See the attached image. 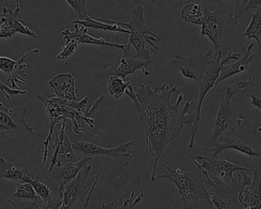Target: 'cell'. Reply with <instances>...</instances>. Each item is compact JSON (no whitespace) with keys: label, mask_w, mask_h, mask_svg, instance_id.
<instances>
[{"label":"cell","mask_w":261,"mask_h":209,"mask_svg":"<svg viewBox=\"0 0 261 209\" xmlns=\"http://www.w3.org/2000/svg\"><path fill=\"white\" fill-rule=\"evenodd\" d=\"M177 86L167 83L155 87L141 84L135 91L133 86L125 91V95L135 104L136 113L145 132L146 141L150 153L154 158L150 180L154 182L156 168L163 152L171 141L182 134L185 124L193 126L195 112L189 113L194 101L187 99L182 108L179 105L184 100V94H179L176 103L172 104V95L177 91Z\"/></svg>","instance_id":"cell-1"},{"label":"cell","mask_w":261,"mask_h":209,"mask_svg":"<svg viewBox=\"0 0 261 209\" xmlns=\"http://www.w3.org/2000/svg\"><path fill=\"white\" fill-rule=\"evenodd\" d=\"M37 98L44 104L47 114L49 116L48 134L44 141V156H43V164H45L48 157V145L51 144L52 135L54 133L55 127L59 123L64 121L70 120L73 124V130L77 135H84V132L81 131L80 125L84 122L88 123L90 127L94 126V121L84 114L83 110L85 108L88 97H86L81 101H67L58 98H47L42 96L41 94L37 95Z\"/></svg>","instance_id":"cell-2"},{"label":"cell","mask_w":261,"mask_h":209,"mask_svg":"<svg viewBox=\"0 0 261 209\" xmlns=\"http://www.w3.org/2000/svg\"><path fill=\"white\" fill-rule=\"evenodd\" d=\"M144 8L141 5L134 6L132 9V19L129 22H122L115 20L107 19V18L98 17L97 21L107 24H114L121 26L124 29H129L130 32L128 44L134 47L136 51L135 58L139 61L153 62L155 57L152 54L151 51L146 49V44H150L153 49L158 50L159 48L155 44L154 41H159V37L156 34L153 33L148 29L147 23L144 20Z\"/></svg>","instance_id":"cell-3"},{"label":"cell","mask_w":261,"mask_h":209,"mask_svg":"<svg viewBox=\"0 0 261 209\" xmlns=\"http://www.w3.org/2000/svg\"><path fill=\"white\" fill-rule=\"evenodd\" d=\"M163 173L156 176L155 180L166 179L173 182L177 188L182 204L190 202L205 201L212 207L210 193L204 185L203 178L201 172L184 171L180 169H173L162 162Z\"/></svg>","instance_id":"cell-4"},{"label":"cell","mask_w":261,"mask_h":209,"mask_svg":"<svg viewBox=\"0 0 261 209\" xmlns=\"http://www.w3.org/2000/svg\"><path fill=\"white\" fill-rule=\"evenodd\" d=\"M222 50L218 51L214 55L213 63L210 67L207 69L205 73L202 76V79L199 81V98H198L197 104L195 110V121L191 127L190 131V140L188 147L192 150L194 147L196 136L199 134V128L201 125V111H202V104L208 92L213 90L215 84L219 78L222 67L225 65V63L228 62L230 60H237L241 58V55L236 52V49H233L226 56L222 58Z\"/></svg>","instance_id":"cell-5"},{"label":"cell","mask_w":261,"mask_h":209,"mask_svg":"<svg viewBox=\"0 0 261 209\" xmlns=\"http://www.w3.org/2000/svg\"><path fill=\"white\" fill-rule=\"evenodd\" d=\"M241 18L232 11L225 13L216 9L211 11L204 6V17L200 26L201 36H207L213 43L216 52L222 50L228 36L236 31Z\"/></svg>","instance_id":"cell-6"},{"label":"cell","mask_w":261,"mask_h":209,"mask_svg":"<svg viewBox=\"0 0 261 209\" xmlns=\"http://www.w3.org/2000/svg\"><path fill=\"white\" fill-rule=\"evenodd\" d=\"M200 172L210 187L208 192L212 206L214 205L216 209H244L238 198L241 190L251 184L252 181L251 176L243 172L242 175H238V180L226 184L217 178L211 177L205 171L200 170Z\"/></svg>","instance_id":"cell-7"},{"label":"cell","mask_w":261,"mask_h":209,"mask_svg":"<svg viewBox=\"0 0 261 209\" xmlns=\"http://www.w3.org/2000/svg\"><path fill=\"white\" fill-rule=\"evenodd\" d=\"M222 143L216 141L211 148L213 158L222 156L225 150H237L251 157L261 159V132L251 130L236 136H222L219 138Z\"/></svg>","instance_id":"cell-8"},{"label":"cell","mask_w":261,"mask_h":209,"mask_svg":"<svg viewBox=\"0 0 261 209\" xmlns=\"http://www.w3.org/2000/svg\"><path fill=\"white\" fill-rule=\"evenodd\" d=\"M100 176V172L96 174L91 166L86 165L77 177L64 187L61 198L62 200L61 209L81 208L92 185Z\"/></svg>","instance_id":"cell-9"},{"label":"cell","mask_w":261,"mask_h":209,"mask_svg":"<svg viewBox=\"0 0 261 209\" xmlns=\"http://www.w3.org/2000/svg\"><path fill=\"white\" fill-rule=\"evenodd\" d=\"M225 95L221 100L220 107L214 123L213 134L208 146L213 145L225 131H234L245 121V117L233 109L232 99L237 90L230 85L225 87Z\"/></svg>","instance_id":"cell-10"},{"label":"cell","mask_w":261,"mask_h":209,"mask_svg":"<svg viewBox=\"0 0 261 209\" xmlns=\"http://www.w3.org/2000/svg\"><path fill=\"white\" fill-rule=\"evenodd\" d=\"M126 49L124 55L119 61L114 62H107L102 65V70L97 71L93 75V81L100 83L102 80L111 76L120 77L125 80L130 74H135L138 69H141L142 73L147 76L150 72L146 70V66L150 64L147 61H139L135 58L129 44H126Z\"/></svg>","instance_id":"cell-11"},{"label":"cell","mask_w":261,"mask_h":209,"mask_svg":"<svg viewBox=\"0 0 261 209\" xmlns=\"http://www.w3.org/2000/svg\"><path fill=\"white\" fill-rule=\"evenodd\" d=\"M213 58V50L210 49L205 53L198 54L191 56L175 55L170 60L169 64L179 71L184 78L199 81L207 69L211 65Z\"/></svg>","instance_id":"cell-12"},{"label":"cell","mask_w":261,"mask_h":209,"mask_svg":"<svg viewBox=\"0 0 261 209\" xmlns=\"http://www.w3.org/2000/svg\"><path fill=\"white\" fill-rule=\"evenodd\" d=\"M193 164L199 169L205 171L210 176L217 178L226 184L231 183L234 180L233 175L238 171L250 172V169L237 164H232L230 161L222 157L210 158L202 155L191 156Z\"/></svg>","instance_id":"cell-13"},{"label":"cell","mask_w":261,"mask_h":209,"mask_svg":"<svg viewBox=\"0 0 261 209\" xmlns=\"http://www.w3.org/2000/svg\"><path fill=\"white\" fill-rule=\"evenodd\" d=\"M28 108L26 107H8L0 102V136L28 133L36 135V132L26 121Z\"/></svg>","instance_id":"cell-14"},{"label":"cell","mask_w":261,"mask_h":209,"mask_svg":"<svg viewBox=\"0 0 261 209\" xmlns=\"http://www.w3.org/2000/svg\"><path fill=\"white\" fill-rule=\"evenodd\" d=\"M21 8L19 1H16L14 10L3 6L0 14V38H12L16 33L27 35L32 38H37L38 35L31 30L24 20L18 18Z\"/></svg>","instance_id":"cell-15"},{"label":"cell","mask_w":261,"mask_h":209,"mask_svg":"<svg viewBox=\"0 0 261 209\" xmlns=\"http://www.w3.org/2000/svg\"><path fill=\"white\" fill-rule=\"evenodd\" d=\"M40 52L39 49L28 51L23 56L18 58V61L12 59L9 57L0 56V71L7 75V81L10 83L13 90H20L18 84L25 85L26 79L30 78L26 73L25 68L28 64L24 62L28 57Z\"/></svg>","instance_id":"cell-16"},{"label":"cell","mask_w":261,"mask_h":209,"mask_svg":"<svg viewBox=\"0 0 261 209\" xmlns=\"http://www.w3.org/2000/svg\"><path fill=\"white\" fill-rule=\"evenodd\" d=\"M67 121L62 122L59 133L56 134L55 142L50 144L53 148V153L49 166L48 173H51L55 167H61L63 164L67 162H77V157L74 153L72 143L66 134V123Z\"/></svg>","instance_id":"cell-17"},{"label":"cell","mask_w":261,"mask_h":209,"mask_svg":"<svg viewBox=\"0 0 261 209\" xmlns=\"http://www.w3.org/2000/svg\"><path fill=\"white\" fill-rule=\"evenodd\" d=\"M135 142V139L132 140L128 143H124L120 144L114 148H106V147H99L96 144L92 143L87 142V141H76L73 143V150L85 155V156H113L116 159H119L121 157H125L128 159L126 162V165L129 164L130 160L135 156V153H132V154L128 153V149L130 146H132Z\"/></svg>","instance_id":"cell-18"},{"label":"cell","mask_w":261,"mask_h":209,"mask_svg":"<svg viewBox=\"0 0 261 209\" xmlns=\"http://www.w3.org/2000/svg\"><path fill=\"white\" fill-rule=\"evenodd\" d=\"M75 27L74 32H71L70 29H65L61 32V35L64 37L65 42L70 41H74L78 44H93V45L107 46V47L115 48L120 49L125 52L127 44H119L117 42H111L104 38H95L87 33L88 29L84 27L80 24H73Z\"/></svg>","instance_id":"cell-19"},{"label":"cell","mask_w":261,"mask_h":209,"mask_svg":"<svg viewBox=\"0 0 261 209\" xmlns=\"http://www.w3.org/2000/svg\"><path fill=\"white\" fill-rule=\"evenodd\" d=\"M93 159V157L91 156H84L76 162H67L54 169L51 173V179L58 182L60 199L62 196L65 185L76 179L82 169Z\"/></svg>","instance_id":"cell-20"},{"label":"cell","mask_w":261,"mask_h":209,"mask_svg":"<svg viewBox=\"0 0 261 209\" xmlns=\"http://www.w3.org/2000/svg\"><path fill=\"white\" fill-rule=\"evenodd\" d=\"M48 84L53 89L55 98L67 101H78L76 95V81L71 74H58L48 81Z\"/></svg>","instance_id":"cell-21"},{"label":"cell","mask_w":261,"mask_h":209,"mask_svg":"<svg viewBox=\"0 0 261 209\" xmlns=\"http://www.w3.org/2000/svg\"><path fill=\"white\" fill-rule=\"evenodd\" d=\"M238 199L244 209H261V176L257 169L251 184L241 190Z\"/></svg>","instance_id":"cell-22"},{"label":"cell","mask_w":261,"mask_h":209,"mask_svg":"<svg viewBox=\"0 0 261 209\" xmlns=\"http://www.w3.org/2000/svg\"><path fill=\"white\" fill-rule=\"evenodd\" d=\"M254 47V42L252 41L249 45L248 46L245 55L239 60L236 61L234 64H229V65H224L222 67V71H221L220 75H219V78L215 84L214 88L212 90L213 96L214 95L215 90L216 87L220 84L222 81H225L227 78L230 77L234 76V75H238V74L242 73V72H246L248 69L251 68V64L252 61H254L255 57L258 55L257 52L251 54V50Z\"/></svg>","instance_id":"cell-23"},{"label":"cell","mask_w":261,"mask_h":209,"mask_svg":"<svg viewBox=\"0 0 261 209\" xmlns=\"http://www.w3.org/2000/svg\"><path fill=\"white\" fill-rule=\"evenodd\" d=\"M0 178L8 180L21 181L28 183L32 179L28 170L17 167L3 157H0Z\"/></svg>","instance_id":"cell-24"},{"label":"cell","mask_w":261,"mask_h":209,"mask_svg":"<svg viewBox=\"0 0 261 209\" xmlns=\"http://www.w3.org/2000/svg\"><path fill=\"white\" fill-rule=\"evenodd\" d=\"M237 90H241L245 96L251 98V104L258 110H261V84L256 76H253L249 81L241 80L236 84Z\"/></svg>","instance_id":"cell-25"},{"label":"cell","mask_w":261,"mask_h":209,"mask_svg":"<svg viewBox=\"0 0 261 209\" xmlns=\"http://www.w3.org/2000/svg\"><path fill=\"white\" fill-rule=\"evenodd\" d=\"M246 37L248 39L257 41L258 49L257 53H261V5L251 15V21L243 34L236 37V40Z\"/></svg>","instance_id":"cell-26"},{"label":"cell","mask_w":261,"mask_h":209,"mask_svg":"<svg viewBox=\"0 0 261 209\" xmlns=\"http://www.w3.org/2000/svg\"><path fill=\"white\" fill-rule=\"evenodd\" d=\"M192 3L186 5L181 9L180 18L192 24L202 25L204 17V6L201 3Z\"/></svg>","instance_id":"cell-27"},{"label":"cell","mask_w":261,"mask_h":209,"mask_svg":"<svg viewBox=\"0 0 261 209\" xmlns=\"http://www.w3.org/2000/svg\"><path fill=\"white\" fill-rule=\"evenodd\" d=\"M72 24H80L84 27L91 28L96 30L108 31V32H120V33H125L130 35L129 29H125L117 25L107 24V23L102 22V21H97V20L93 19L91 17L89 16L86 19H76L71 21Z\"/></svg>","instance_id":"cell-28"},{"label":"cell","mask_w":261,"mask_h":209,"mask_svg":"<svg viewBox=\"0 0 261 209\" xmlns=\"http://www.w3.org/2000/svg\"><path fill=\"white\" fill-rule=\"evenodd\" d=\"M132 86L129 81H125L120 77L111 76L109 78L107 89L112 96L120 98L125 95V91Z\"/></svg>","instance_id":"cell-29"},{"label":"cell","mask_w":261,"mask_h":209,"mask_svg":"<svg viewBox=\"0 0 261 209\" xmlns=\"http://www.w3.org/2000/svg\"><path fill=\"white\" fill-rule=\"evenodd\" d=\"M144 199V191L140 190L139 194L135 197V192L132 190L129 196H125L123 202L120 206L116 205L114 202H102L101 204V209H133L137 205Z\"/></svg>","instance_id":"cell-30"},{"label":"cell","mask_w":261,"mask_h":209,"mask_svg":"<svg viewBox=\"0 0 261 209\" xmlns=\"http://www.w3.org/2000/svg\"><path fill=\"white\" fill-rule=\"evenodd\" d=\"M29 184L33 187L37 196L43 201V202H50L55 198L50 188L46 184L40 182L39 177H37L35 179H31Z\"/></svg>","instance_id":"cell-31"},{"label":"cell","mask_w":261,"mask_h":209,"mask_svg":"<svg viewBox=\"0 0 261 209\" xmlns=\"http://www.w3.org/2000/svg\"><path fill=\"white\" fill-rule=\"evenodd\" d=\"M9 196L17 198H23V199H34V200H40L39 197L37 196L34 190L33 187L28 182H22L17 185L16 189L14 191H11Z\"/></svg>","instance_id":"cell-32"},{"label":"cell","mask_w":261,"mask_h":209,"mask_svg":"<svg viewBox=\"0 0 261 209\" xmlns=\"http://www.w3.org/2000/svg\"><path fill=\"white\" fill-rule=\"evenodd\" d=\"M6 200L14 209H34V207L38 203V201L34 199H23L12 196L6 197Z\"/></svg>","instance_id":"cell-33"},{"label":"cell","mask_w":261,"mask_h":209,"mask_svg":"<svg viewBox=\"0 0 261 209\" xmlns=\"http://www.w3.org/2000/svg\"><path fill=\"white\" fill-rule=\"evenodd\" d=\"M66 3L70 5V7L77 13L82 19H86L88 18L89 15L87 14V1L86 0H67Z\"/></svg>","instance_id":"cell-34"},{"label":"cell","mask_w":261,"mask_h":209,"mask_svg":"<svg viewBox=\"0 0 261 209\" xmlns=\"http://www.w3.org/2000/svg\"><path fill=\"white\" fill-rule=\"evenodd\" d=\"M78 46H79V44L75 42L74 41H70L65 42V44H64V46H63L60 53L57 55V58L59 60L67 59L69 57L71 56V55L74 53Z\"/></svg>","instance_id":"cell-35"},{"label":"cell","mask_w":261,"mask_h":209,"mask_svg":"<svg viewBox=\"0 0 261 209\" xmlns=\"http://www.w3.org/2000/svg\"><path fill=\"white\" fill-rule=\"evenodd\" d=\"M62 205V200L58 198H54L52 200L48 202H42V203H37L34 209H61Z\"/></svg>","instance_id":"cell-36"},{"label":"cell","mask_w":261,"mask_h":209,"mask_svg":"<svg viewBox=\"0 0 261 209\" xmlns=\"http://www.w3.org/2000/svg\"><path fill=\"white\" fill-rule=\"evenodd\" d=\"M0 90L7 100L10 99L11 97L15 96V95H24L27 94V90H13V89L3 84L2 81H0Z\"/></svg>","instance_id":"cell-37"},{"label":"cell","mask_w":261,"mask_h":209,"mask_svg":"<svg viewBox=\"0 0 261 209\" xmlns=\"http://www.w3.org/2000/svg\"><path fill=\"white\" fill-rule=\"evenodd\" d=\"M99 179H97L96 182H94L91 188H90V191H89L88 194H87V197H86L85 200H84V203L81 205L80 209H88L89 205H90V201H91L92 196H93V192H94L95 188H96V185H97L98 181Z\"/></svg>","instance_id":"cell-38"},{"label":"cell","mask_w":261,"mask_h":209,"mask_svg":"<svg viewBox=\"0 0 261 209\" xmlns=\"http://www.w3.org/2000/svg\"><path fill=\"white\" fill-rule=\"evenodd\" d=\"M257 171L259 172V173H260V176H261V164H260V165L258 166V167H257Z\"/></svg>","instance_id":"cell-39"},{"label":"cell","mask_w":261,"mask_h":209,"mask_svg":"<svg viewBox=\"0 0 261 209\" xmlns=\"http://www.w3.org/2000/svg\"><path fill=\"white\" fill-rule=\"evenodd\" d=\"M181 209H184V208H181ZM190 209H198V208H197V207H196V206H192V207H190Z\"/></svg>","instance_id":"cell-40"},{"label":"cell","mask_w":261,"mask_h":209,"mask_svg":"<svg viewBox=\"0 0 261 209\" xmlns=\"http://www.w3.org/2000/svg\"><path fill=\"white\" fill-rule=\"evenodd\" d=\"M258 130H259V131H260V132H261V126H260V127H259V128H258Z\"/></svg>","instance_id":"cell-41"}]
</instances>
